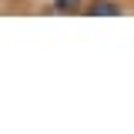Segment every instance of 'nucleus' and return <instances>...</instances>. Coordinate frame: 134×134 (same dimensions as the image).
<instances>
[{
  "mask_svg": "<svg viewBox=\"0 0 134 134\" xmlns=\"http://www.w3.org/2000/svg\"><path fill=\"white\" fill-rule=\"evenodd\" d=\"M91 14H97V17H114V14H121V7H117V3H94Z\"/></svg>",
  "mask_w": 134,
  "mask_h": 134,
  "instance_id": "1",
  "label": "nucleus"
},
{
  "mask_svg": "<svg viewBox=\"0 0 134 134\" xmlns=\"http://www.w3.org/2000/svg\"><path fill=\"white\" fill-rule=\"evenodd\" d=\"M57 7H60V10H74V7H77V0H57Z\"/></svg>",
  "mask_w": 134,
  "mask_h": 134,
  "instance_id": "2",
  "label": "nucleus"
}]
</instances>
